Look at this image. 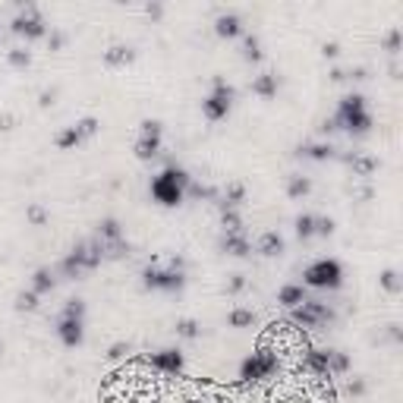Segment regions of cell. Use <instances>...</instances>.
I'll list each match as a JSON object with an SVG mask.
<instances>
[{"instance_id":"1","label":"cell","mask_w":403,"mask_h":403,"mask_svg":"<svg viewBox=\"0 0 403 403\" xmlns=\"http://www.w3.org/2000/svg\"><path fill=\"white\" fill-rule=\"evenodd\" d=\"M183 268H186V261L180 259V255L151 259L142 271L145 290H161V293H177V290H183V284H186Z\"/></svg>"},{"instance_id":"2","label":"cell","mask_w":403,"mask_h":403,"mask_svg":"<svg viewBox=\"0 0 403 403\" xmlns=\"http://www.w3.org/2000/svg\"><path fill=\"white\" fill-rule=\"evenodd\" d=\"M325 130H347V132H353V136H366V132L372 130V114H369V108H366V98L347 95L341 101V108H337V114L325 123Z\"/></svg>"},{"instance_id":"3","label":"cell","mask_w":403,"mask_h":403,"mask_svg":"<svg viewBox=\"0 0 403 403\" xmlns=\"http://www.w3.org/2000/svg\"><path fill=\"white\" fill-rule=\"evenodd\" d=\"M189 180L192 177L180 164H167L164 171L151 180V198L164 208H177L186 198V186H189Z\"/></svg>"},{"instance_id":"4","label":"cell","mask_w":403,"mask_h":403,"mask_svg":"<svg viewBox=\"0 0 403 403\" xmlns=\"http://www.w3.org/2000/svg\"><path fill=\"white\" fill-rule=\"evenodd\" d=\"M101 261H104L101 243L92 237V239H85V243H79V246H76L73 252L60 261V274H63V277H69V280H76V277H83V274L95 271Z\"/></svg>"},{"instance_id":"5","label":"cell","mask_w":403,"mask_h":403,"mask_svg":"<svg viewBox=\"0 0 403 403\" xmlns=\"http://www.w3.org/2000/svg\"><path fill=\"white\" fill-rule=\"evenodd\" d=\"M57 337L69 350L83 347L85 341V302L83 300H67L60 318H57Z\"/></svg>"},{"instance_id":"6","label":"cell","mask_w":403,"mask_h":403,"mask_svg":"<svg viewBox=\"0 0 403 403\" xmlns=\"http://www.w3.org/2000/svg\"><path fill=\"white\" fill-rule=\"evenodd\" d=\"M302 280L312 290H337L343 284V268L337 259H318L302 271Z\"/></svg>"},{"instance_id":"7","label":"cell","mask_w":403,"mask_h":403,"mask_svg":"<svg viewBox=\"0 0 403 403\" xmlns=\"http://www.w3.org/2000/svg\"><path fill=\"white\" fill-rule=\"evenodd\" d=\"M230 108H233V89L224 83V76H214L212 95L202 101V114H205L208 123H221V120H227Z\"/></svg>"},{"instance_id":"8","label":"cell","mask_w":403,"mask_h":403,"mask_svg":"<svg viewBox=\"0 0 403 403\" xmlns=\"http://www.w3.org/2000/svg\"><path fill=\"white\" fill-rule=\"evenodd\" d=\"M161 136H164V126L157 120H142V130H139V139L132 145L139 161H151V157L161 155Z\"/></svg>"},{"instance_id":"9","label":"cell","mask_w":403,"mask_h":403,"mask_svg":"<svg viewBox=\"0 0 403 403\" xmlns=\"http://www.w3.org/2000/svg\"><path fill=\"white\" fill-rule=\"evenodd\" d=\"M293 321H296V325H302V328H321V325L334 321V312H331L325 302H318V300H302L300 306L293 309Z\"/></svg>"},{"instance_id":"10","label":"cell","mask_w":403,"mask_h":403,"mask_svg":"<svg viewBox=\"0 0 403 403\" xmlns=\"http://www.w3.org/2000/svg\"><path fill=\"white\" fill-rule=\"evenodd\" d=\"M13 35H19V38H26V42H35V38H44L48 35V22H44V16L38 13L35 7H26L19 16L13 19Z\"/></svg>"},{"instance_id":"11","label":"cell","mask_w":403,"mask_h":403,"mask_svg":"<svg viewBox=\"0 0 403 403\" xmlns=\"http://www.w3.org/2000/svg\"><path fill=\"white\" fill-rule=\"evenodd\" d=\"M274 369H277V356H271L268 350H259V353H252L249 359H243L239 378H243V381H261V378H268Z\"/></svg>"},{"instance_id":"12","label":"cell","mask_w":403,"mask_h":403,"mask_svg":"<svg viewBox=\"0 0 403 403\" xmlns=\"http://www.w3.org/2000/svg\"><path fill=\"white\" fill-rule=\"evenodd\" d=\"M148 362L161 372H171V375L183 372V353H180V350H157V353L148 356Z\"/></svg>"},{"instance_id":"13","label":"cell","mask_w":403,"mask_h":403,"mask_svg":"<svg viewBox=\"0 0 403 403\" xmlns=\"http://www.w3.org/2000/svg\"><path fill=\"white\" fill-rule=\"evenodd\" d=\"M221 249H224L227 255L246 259V255L252 252V243H249V237L243 230H239V233H224V239H221Z\"/></svg>"},{"instance_id":"14","label":"cell","mask_w":403,"mask_h":403,"mask_svg":"<svg viewBox=\"0 0 403 403\" xmlns=\"http://www.w3.org/2000/svg\"><path fill=\"white\" fill-rule=\"evenodd\" d=\"M136 60V51L126 48V44H114V48L104 51V67L110 69H120V67H130Z\"/></svg>"},{"instance_id":"15","label":"cell","mask_w":403,"mask_h":403,"mask_svg":"<svg viewBox=\"0 0 403 403\" xmlns=\"http://www.w3.org/2000/svg\"><path fill=\"white\" fill-rule=\"evenodd\" d=\"M214 32H218L221 38H239V35H243V19H239L237 13H224L214 22Z\"/></svg>"},{"instance_id":"16","label":"cell","mask_w":403,"mask_h":403,"mask_svg":"<svg viewBox=\"0 0 403 403\" xmlns=\"http://www.w3.org/2000/svg\"><path fill=\"white\" fill-rule=\"evenodd\" d=\"M259 249L261 255H265V259H274V255H280L284 252V239H280V233H274V230H265L259 237Z\"/></svg>"},{"instance_id":"17","label":"cell","mask_w":403,"mask_h":403,"mask_svg":"<svg viewBox=\"0 0 403 403\" xmlns=\"http://www.w3.org/2000/svg\"><path fill=\"white\" fill-rule=\"evenodd\" d=\"M54 287H57V274L51 271V268H38V271L32 274V293L44 296V293H51Z\"/></svg>"},{"instance_id":"18","label":"cell","mask_w":403,"mask_h":403,"mask_svg":"<svg viewBox=\"0 0 403 403\" xmlns=\"http://www.w3.org/2000/svg\"><path fill=\"white\" fill-rule=\"evenodd\" d=\"M83 142H85V136L79 132V126H76V123L67 126V130H60V132H57V139H54V145L60 151H73V148H79Z\"/></svg>"},{"instance_id":"19","label":"cell","mask_w":403,"mask_h":403,"mask_svg":"<svg viewBox=\"0 0 403 403\" xmlns=\"http://www.w3.org/2000/svg\"><path fill=\"white\" fill-rule=\"evenodd\" d=\"M347 164L353 167V173H359V177H372V173L378 171V161L372 155H347Z\"/></svg>"},{"instance_id":"20","label":"cell","mask_w":403,"mask_h":403,"mask_svg":"<svg viewBox=\"0 0 403 403\" xmlns=\"http://www.w3.org/2000/svg\"><path fill=\"white\" fill-rule=\"evenodd\" d=\"M252 95H259V98H274L277 95V76L274 73H261V76H255V83H252Z\"/></svg>"},{"instance_id":"21","label":"cell","mask_w":403,"mask_h":403,"mask_svg":"<svg viewBox=\"0 0 403 403\" xmlns=\"http://www.w3.org/2000/svg\"><path fill=\"white\" fill-rule=\"evenodd\" d=\"M243 202H246V186H243V183H230L224 189V196L218 198L221 208H239Z\"/></svg>"},{"instance_id":"22","label":"cell","mask_w":403,"mask_h":403,"mask_svg":"<svg viewBox=\"0 0 403 403\" xmlns=\"http://www.w3.org/2000/svg\"><path fill=\"white\" fill-rule=\"evenodd\" d=\"M302 300H309V296L300 284H287V287H280V293H277V302L280 306H287V309H296Z\"/></svg>"},{"instance_id":"23","label":"cell","mask_w":403,"mask_h":403,"mask_svg":"<svg viewBox=\"0 0 403 403\" xmlns=\"http://www.w3.org/2000/svg\"><path fill=\"white\" fill-rule=\"evenodd\" d=\"M95 239H101V243H114V239H123L120 221H117V218H104L101 224H98V230H95Z\"/></svg>"},{"instance_id":"24","label":"cell","mask_w":403,"mask_h":403,"mask_svg":"<svg viewBox=\"0 0 403 403\" xmlns=\"http://www.w3.org/2000/svg\"><path fill=\"white\" fill-rule=\"evenodd\" d=\"M300 155L312 157V161H328V157H334V148L325 142H309V145H300Z\"/></svg>"},{"instance_id":"25","label":"cell","mask_w":403,"mask_h":403,"mask_svg":"<svg viewBox=\"0 0 403 403\" xmlns=\"http://www.w3.org/2000/svg\"><path fill=\"white\" fill-rule=\"evenodd\" d=\"M261 42L255 38V35H246L243 32V60H249V63H261Z\"/></svg>"},{"instance_id":"26","label":"cell","mask_w":403,"mask_h":403,"mask_svg":"<svg viewBox=\"0 0 403 403\" xmlns=\"http://www.w3.org/2000/svg\"><path fill=\"white\" fill-rule=\"evenodd\" d=\"M227 321H230V328H252V325H255V312H252V309L237 306Z\"/></svg>"},{"instance_id":"27","label":"cell","mask_w":403,"mask_h":403,"mask_svg":"<svg viewBox=\"0 0 403 403\" xmlns=\"http://www.w3.org/2000/svg\"><path fill=\"white\" fill-rule=\"evenodd\" d=\"M221 227H224V233H239V230H243V218H239L237 208H221Z\"/></svg>"},{"instance_id":"28","label":"cell","mask_w":403,"mask_h":403,"mask_svg":"<svg viewBox=\"0 0 403 403\" xmlns=\"http://www.w3.org/2000/svg\"><path fill=\"white\" fill-rule=\"evenodd\" d=\"M309 189H312V183H309L306 177H290V180H287V196H290V198L309 196Z\"/></svg>"},{"instance_id":"29","label":"cell","mask_w":403,"mask_h":403,"mask_svg":"<svg viewBox=\"0 0 403 403\" xmlns=\"http://www.w3.org/2000/svg\"><path fill=\"white\" fill-rule=\"evenodd\" d=\"M296 237L300 239L315 237V214H300V218H296Z\"/></svg>"},{"instance_id":"30","label":"cell","mask_w":403,"mask_h":403,"mask_svg":"<svg viewBox=\"0 0 403 403\" xmlns=\"http://www.w3.org/2000/svg\"><path fill=\"white\" fill-rule=\"evenodd\" d=\"M177 334L186 337V341H196V337L202 334V328H198V321H196V318H180V321H177Z\"/></svg>"},{"instance_id":"31","label":"cell","mask_w":403,"mask_h":403,"mask_svg":"<svg viewBox=\"0 0 403 403\" xmlns=\"http://www.w3.org/2000/svg\"><path fill=\"white\" fill-rule=\"evenodd\" d=\"M7 63L16 69H26L28 63H32V54H28L26 48H13V51H7Z\"/></svg>"},{"instance_id":"32","label":"cell","mask_w":403,"mask_h":403,"mask_svg":"<svg viewBox=\"0 0 403 403\" xmlns=\"http://www.w3.org/2000/svg\"><path fill=\"white\" fill-rule=\"evenodd\" d=\"M38 300H42V296L32 293V290H28V293H19L16 296V309H19V312H35V309H38Z\"/></svg>"},{"instance_id":"33","label":"cell","mask_w":403,"mask_h":403,"mask_svg":"<svg viewBox=\"0 0 403 403\" xmlns=\"http://www.w3.org/2000/svg\"><path fill=\"white\" fill-rule=\"evenodd\" d=\"M26 218H28V224L44 227V224H48V218H51V214L44 212L42 205H28V208H26Z\"/></svg>"},{"instance_id":"34","label":"cell","mask_w":403,"mask_h":403,"mask_svg":"<svg viewBox=\"0 0 403 403\" xmlns=\"http://www.w3.org/2000/svg\"><path fill=\"white\" fill-rule=\"evenodd\" d=\"M76 126H79V132H83L85 139H92L98 130H101V123H98V117H83V120H79V123H76Z\"/></svg>"},{"instance_id":"35","label":"cell","mask_w":403,"mask_h":403,"mask_svg":"<svg viewBox=\"0 0 403 403\" xmlns=\"http://www.w3.org/2000/svg\"><path fill=\"white\" fill-rule=\"evenodd\" d=\"M381 287L388 290V293H400V277H397L394 271H384L381 274Z\"/></svg>"},{"instance_id":"36","label":"cell","mask_w":403,"mask_h":403,"mask_svg":"<svg viewBox=\"0 0 403 403\" xmlns=\"http://www.w3.org/2000/svg\"><path fill=\"white\" fill-rule=\"evenodd\" d=\"M334 233V221L331 218H315V237H331Z\"/></svg>"},{"instance_id":"37","label":"cell","mask_w":403,"mask_h":403,"mask_svg":"<svg viewBox=\"0 0 403 403\" xmlns=\"http://www.w3.org/2000/svg\"><path fill=\"white\" fill-rule=\"evenodd\" d=\"M126 353H130V343H114V347L108 350V356H104V359H108V362H117L120 356H126Z\"/></svg>"},{"instance_id":"38","label":"cell","mask_w":403,"mask_h":403,"mask_svg":"<svg viewBox=\"0 0 403 403\" xmlns=\"http://www.w3.org/2000/svg\"><path fill=\"white\" fill-rule=\"evenodd\" d=\"M243 287H246V277H243V274H233V277L227 280V293H239Z\"/></svg>"},{"instance_id":"39","label":"cell","mask_w":403,"mask_h":403,"mask_svg":"<svg viewBox=\"0 0 403 403\" xmlns=\"http://www.w3.org/2000/svg\"><path fill=\"white\" fill-rule=\"evenodd\" d=\"M347 391H350L353 397H362V394H366V381H362V378H353V381L347 384Z\"/></svg>"},{"instance_id":"40","label":"cell","mask_w":403,"mask_h":403,"mask_svg":"<svg viewBox=\"0 0 403 403\" xmlns=\"http://www.w3.org/2000/svg\"><path fill=\"white\" fill-rule=\"evenodd\" d=\"M384 44H388V51H391V54H397V51H400V32H397V28H394V32L388 35V42H384Z\"/></svg>"},{"instance_id":"41","label":"cell","mask_w":403,"mask_h":403,"mask_svg":"<svg viewBox=\"0 0 403 403\" xmlns=\"http://www.w3.org/2000/svg\"><path fill=\"white\" fill-rule=\"evenodd\" d=\"M54 98H57L54 89H51V92H42V101H38V104H42V108H51V104H54Z\"/></svg>"},{"instance_id":"42","label":"cell","mask_w":403,"mask_h":403,"mask_svg":"<svg viewBox=\"0 0 403 403\" xmlns=\"http://www.w3.org/2000/svg\"><path fill=\"white\" fill-rule=\"evenodd\" d=\"M63 42H67V38H63L60 32H54V35H51V51H60V48H63Z\"/></svg>"},{"instance_id":"43","label":"cell","mask_w":403,"mask_h":403,"mask_svg":"<svg viewBox=\"0 0 403 403\" xmlns=\"http://www.w3.org/2000/svg\"><path fill=\"white\" fill-rule=\"evenodd\" d=\"M13 123H16V120H13V117H10V114H3V117H0V130H13Z\"/></svg>"},{"instance_id":"44","label":"cell","mask_w":403,"mask_h":403,"mask_svg":"<svg viewBox=\"0 0 403 403\" xmlns=\"http://www.w3.org/2000/svg\"><path fill=\"white\" fill-rule=\"evenodd\" d=\"M321 54H325V57H337V54H341V48H337V44H325V51H321Z\"/></svg>"},{"instance_id":"45","label":"cell","mask_w":403,"mask_h":403,"mask_svg":"<svg viewBox=\"0 0 403 403\" xmlns=\"http://www.w3.org/2000/svg\"><path fill=\"white\" fill-rule=\"evenodd\" d=\"M0 353H3V343H0Z\"/></svg>"}]
</instances>
